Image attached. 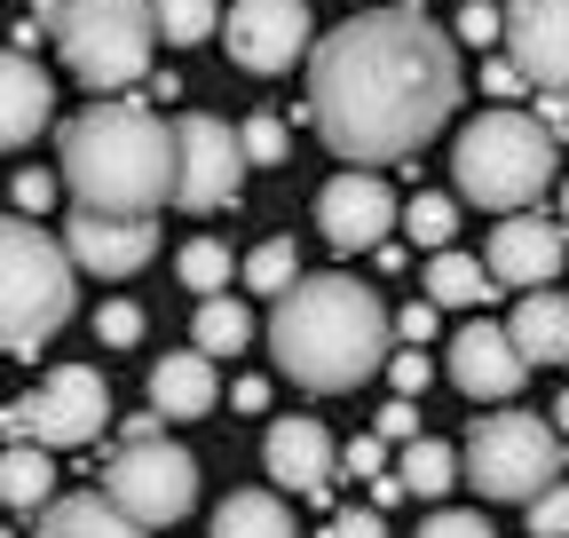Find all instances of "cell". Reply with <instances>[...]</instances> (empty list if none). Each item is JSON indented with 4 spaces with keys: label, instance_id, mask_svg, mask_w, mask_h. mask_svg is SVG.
Segmentation results:
<instances>
[{
    "label": "cell",
    "instance_id": "1",
    "mask_svg": "<svg viewBox=\"0 0 569 538\" xmlns=\"http://www.w3.org/2000/svg\"><path fill=\"white\" fill-rule=\"evenodd\" d=\"M459 48L427 24V9H365L317 32L309 56V119L348 167L411 159L427 134H443L459 111Z\"/></svg>",
    "mask_w": 569,
    "mask_h": 538
},
{
    "label": "cell",
    "instance_id": "2",
    "mask_svg": "<svg viewBox=\"0 0 569 538\" xmlns=\"http://www.w3.org/2000/svg\"><path fill=\"white\" fill-rule=\"evenodd\" d=\"M388 341H396V309L325 269V278H301L293 293H277L269 309V357L277 372L309 388V396H340V388H365L380 365H388Z\"/></svg>",
    "mask_w": 569,
    "mask_h": 538
},
{
    "label": "cell",
    "instance_id": "3",
    "mask_svg": "<svg viewBox=\"0 0 569 538\" xmlns=\"http://www.w3.org/2000/svg\"><path fill=\"white\" fill-rule=\"evenodd\" d=\"M56 159L71 198L111 215H151L159 198H174V175H182V143L142 103H88L80 119H63Z\"/></svg>",
    "mask_w": 569,
    "mask_h": 538
},
{
    "label": "cell",
    "instance_id": "4",
    "mask_svg": "<svg viewBox=\"0 0 569 538\" xmlns=\"http://www.w3.org/2000/svg\"><path fill=\"white\" fill-rule=\"evenodd\" d=\"M553 143L561 134L530 111H482L475 127H459V151H451V182L467 207H490V215H522L530 198H546L553 182Z\"/></svg>",
    "mask_w": 569,
    "mask_h": 538
},
{
    "label": "cell",
    "instance_id": "5",
    "mask_svg": "<svg viewBox=\"0 0 569 538\" xmlns=\"http://www.w3.org/2000/svg\"><path fill=\"white\" fill-rule=\"evenodd\" d=\"M71 269H80L71 246H56L32 215L0 230V341H9V357H32L71 325V293H80Z\"/></svg>",
    "mask_w": 569,
    "mask_h": 538
},
{
    "label": "cell",
    "instance_id": "6",
    "mask_svg": "<svg viewBox=\"0 0 569 538\" xmlns=\"http://www.w3.org/2000/svg\"><path fill=\"white\" fill-rule=\"evenodd\" d=\"M48 32H56L63 63H71V80H88L96 96L134 88L151 72V48L167 40L159 32V0H71Z\"/></svg>",
    "mask_w": 569,
    "mask_h": 538
},
{
    "label": "cell",
    "instance_id": "7",
    "mask_svg": "<svg viewBox=\"0 0 569 538\" xmlns=\"http://www.w3.org/2000/svg\"><path fill=\"white\" fill-rule=\"evenodd\" d=\"M561 459H569V436L546 412H490L467 436V484L482 499L530 507L546 484H561Z\"/></svg>",
    "mask_w": 569,
    "mask_h": 538
},
{
    "label": "cell",
    "instance_id": "8",
    "mask_svg": "<svg viewBox=\"0 0 569 538\" xmlns=\"http://www.w3.org/2000/svg\"><path fill=\"white\" fill-rule=\"evenodd\" d=\"M9 444H48V451H71V444H96L111 428V388L96 365H56L40 396H17L9 404Z\"/></svg>",
    "mask_w": 569,
    "mask_h": 538
},
{
    "label": "cell",
    "instance_id": "9",
    "mask_svg": "<svg viewBox=\"0 0 569 538\" xmlns=\"http://www.w3.org/2000/svg\"><path fill=\"white\" fill-rule=\"evenodd\" d=\"M103 491H111L134 522L167 530V522H182V515L198 507V459H190L182 444H167V436H151V444H119Z\"/></svg>",
    "mask_w": 569,
    "mask_h": 538
},
{
    "label": "cell",
    "instance_id": "10",
    "mask_svg": "<svg viewBox=\"0 0 569 538\" xmlns=\"http://www.w3.org/2000/svg\"><path fill=\"white\" fill-rule=\"evenodd\" d=\"M174 143H182V175H174V207L190 215H213V207H230L238 182H246V127L230 119H213V111H190L174 127Z\"/></svg>",
    "mask_w": 569,
    "mask_h": 538
},
{
    "label": "cell",
    "instance_id": "11",
    "mask_svg": "<svg viewBox=\"0 0 569 538\" xmlns=\"http://www.w3.org/2000/svg\"><path fill=\"white\" fill-rule=\"evenodd\" d=\"M222 48H230V63H246V72H293L301 56H317L309 0H230Z\"/></svg>",
    "mask_w": 569,
    "mask_h": 538
},
{
    "label": "cell",
    "instance_id": "12",
    "mask_svg": "<svg viewBox=\"0 0 569 538\" xmlns=\"http://www.w3.org/2000/svg\"><path fill=\"white\" fill-rule=\"evenodd\" d=\"M451 380H459V396H475V404H507V396L530 380V357H522V341H515V325H490V317L459 325V332H451Z\"/></svg>",
    "mask_w": 569,
    "mask_h": 538
},
{
    "label": "cell",
    "instance_id": "13",
    "mask_svg": "<svg viewBox=\"0 0 569 538\" xmlns=\"http://www.w3.org/2000/svg\"><path fill=\"white\" fill-rule=\"evenodd\" d=\"M396 190L380 182V175H365V167H348V175H332L325 182V198H317V230L340 246V253H365V246H380L388 230H396Z\"/></svg>",
    "mask_w": 569,
    "mask_h": 538
},
{
    "label": "cell",
    "instance_id": "14",
    "mask_svg": "<svg viewBox=\"0 0 569 538\" xmlns=\"http://www.w3.org/2000/svg\"><path fill=\"white\" fill-rule=\"evenodd\" d=\"M63 246H71V261H80V269H96V278H134V269L151 261L159 230H151V215L80 207V215H71V230H63Z\"/></svg>",
    "mask_w": 569,
    "mask_h": 538
},
{
    "label": "cell",
    "instance_id": "15",
    "mask_svg": "<svg viewBox=\"0 0 569 538\" xmlns=\"http://www.w3.org/2000/svg\"><path fill=\"white\" fill-rule=\"evenodd\" d=\"M507 56L530 72V88H569V0H515Z\"/></svg>",
    "mask_w": 569,
    "mask_h": 538
},
{
    "label": "cell",
    "instance_id": "16",
    "mask_svg": "<svg viewBox=\"0 0 569 538\" xmlns=\"http://www.w3.org/2000/svg\"><path fill=\"white\" fill-rule=\"evenodd\" d=\"M561 253H569V230L553 222H538V215H507V222H498L490 230V278L498 286H553L561 278Z\"/></svg>",
    "mask_w": 569,
    "mask_h": 538
},
{
    "label": "cell",
    "instance_id": "17",
    "mask_svg": "<svg viewBox=\"0 0 569 538\" xmlns=\"http://www.w3.org/2000/svg\"><path fill=\"white\" fill-rule=\"evenodd\" d=\"M261 467H269V484L301 491V499H325V491H332L340 451H332V436H325L317 420H277V428H269V444H261Z\"/></svg>",
    "mask_w": 569,
    "mask_h": 538
},
{
    "label": "cell",
    "instance_id": "18",
    "mask_svg": "<svg viewBox=\"0 0 569 538\" xmlns=\"http://www.w3.org/2000/svg\"><path fill=\"white\" fill-rule=\"evenodd\" d=\"M56 119V88L48 72L32 63V48H9V63H0V143H32V134Z\"/></svg>",
    "mask_w": 569,
    "mask_h": 538
},
{
    "label": "cell",
    "instance_id": "19",
    "mask_svg": "<svg viewBox=\"0 0 569 538\" xmlns=\"http://www.w3.org/2000/svg\"><path fill=\"white\" fill-rule=\"evenodd\" d=\"M213 396H222V380H213V357L190 349V357H159L151 365V404L167 420H206Z\"/></svg>",
    "mask_w": 569,
    "mask_h": 538
},
{
    "label": "cell",
    "instance_id": "20",
    "mask_svg": "<svg viewBox=\"0 0 569 538\" xmlns=\"http://www.w3.org/2000/svg\"><path fill=\"white\" fill-rule=\"evenodd\" d=\"M40 538H151V522H134L111 491H71L40 515Z\"/></svg>",
    "mask_w": 569,
    "mask_h": 538
},
{
    "label": "cell",
    "instance_id": "21",
    "mask_svg": "<svg viewBox=\"0 0 569 538\" xmlns=\"http://www.w3.org/2000/svg\"><path fill=\"white\" fill-rule=\"evenodd\" d=\"M530 365H569V293H522V309L507 317Z\"/></svg>",
    "mask_w": 569,
    "mask_h": 538
},
{
    "label": "cell",
    "instance_id": "22",
    "mask_svg": "<svg viewBox=\"0 0 569 538\" xmlns=\"http://www.w3.org/2000/svg\"><path fill=\"white\" fill-rule=\"evenodd\" d=\"M0 499H9V515H48L56 507L48 444H9V459H0Z\"/></svg>",
    "mask_w": 569,
    "mask_h": 538
},
{
    "label": "cell",
    "instance_id": "23",
    "mask_svg": "<svg viewBox=\"0 0 569 538\" xmlns=\"http://www.w3.org/2000/svg\"><path fill=\"white\" fill-rule=\"evenodd\" d=\"M213 538H293V515L277 491H230L213 507Z\"/></svg>",
    "mask_w": 569,
    "mask_h": 538
},
{
    "label": "cell",
    "instance_id": "24",
    "mask_svg": "<svg viewBox=\"0 0 569 538\" xmlns=\"http://www.w3.org/2000/svg\"><path fill=\"white\" fill-rule=\"evenodd\" d=\"M490 261H475V253H436L427 261V301H443V309H475V301H490Z\"/></svg>",
    "mask_w": 569,
    "mask_h": 538
},
{
    "label": "cell",
    "instance_id": "25",
    "mask_svg": "<svg viewBox=\"0 0 569 538\" xmlns=\"http://www.w3.org/2000/svg\"><path fill=\"white\" fill-rule=\"evenodd\" d=\"M459 467H467V451H451V444H436V436H411L396 476L411 484V499H443V491L459 484Z\"/></svg>",
    "mask_w": 569,
    "mask_h": 538
},
{
    "label": "cell",
    "instance_id": "26",
    "mask_svg": "<svg viewBox=\"0 0 569 538\" xmlns=\"http://www.w3.org/2000/svg\"><path fill=\"white\" fill-rule=\"evenodd\" d=\"M253 341V317L230 301V293H206L198 301V325H190V349H206V357H238Z\"/></svg>",
    "mask_w": 569,
    "mask_h": 538
},
{
    "label": "cell",
    "instance_id": "27",
    "mask_svg": "<svg viewBox=\"0 0 569 538\" xmlns=\"http://www.w3.org/2000/svg\"><path fill=\"white\" fill-rule=\"evenodd\" d=\"M246 286L253 293H293L301 286V253H293V238H269V246H253V261H246Z\"/></svg>",
    "mask_w": 569,
    "mask_h": 538
},
{
    "label": "cell",
    "instance_id": "28",
    "mask_svg": "<svg viewBox=\"0 0 569 538\" xmlns=\"http://www.w3.org/2000/svg\"><path fill=\"white\" fill-rule=\"evenodd\" d=\"M403 230H411L427 253H443V246H451V230H459V207H451L443 190H419L411 207H403Z\"/></svg>",
    "mask_w": 569,
    "mask_h": 538
},
{
    "label": "cell",
    "instance_id": "29",
    "mask_svg": "<svg viewBox=\"0 0 569 538\" xmlns=\"http://www.w3.org/2000/svg\"><path fill=\"white\" fill-rule=\"evenodd\" d=\"M159 32H167L174 48L213 40V32H222V0H159Z\"/></svg>",
    "mask_w": 569,
    "mask_h": 538
},
{
    "label": "cell",
    "instance_id": "30",
    "mask_svg": "<svg viewBox=\"0 0 569 538\" xmlns=\"http://www.w3.org/2000/svg\"><path fill=\"white\" fill-rule=\"evenodd\" d=\"M174 269H182V286H190V293H222V286H230V246H213V238H190Z\"/></svg>",
    "mask_w": 569,
    "mask_h": 538
},
{
    "label": "cell",
    "instance_id": "31",
    "mask_svg": "<svg viewBox=\"0 0 569 538\" xmlns=\"http://www.w3.org/2000/svg\"><path fill=\"white\" fill-rule=\"evenodd\" d=\"M284 151H293L284 119H277V111H253V119H246V159H253V167H284Z\"/></svg>",
    "mask_w": 569,
    "mask_h": 538
},
{
    "label": "cell",
    "instance_id": "32",
    "mask_svg": "<svg viewBox=\"0 0 569 538\" xmlns=\"http://www.w3.org/2000/svg\"><path fill=\"white\" fill-rule=\"evenodd\" d=\"M96 341L134 349V341H142V309H134V301H103V309H96Z\"/></svg>",
    "mask_w": 569,
    "mask_h": 538
},
{
    "label": "cell",
    "instance_id": "33",
    "mask_svg": "<svg viewBox=\"0 0 569 538\" xmlns=\"http://www.w3.org/2000/svg\"><path fill=\"white\" fill-rule=\"evenodd\" d=\"M530 530H538V538H569V484H546V491L530 499Z\"/></svg>",
    "mask_w": 569,
    "mask_h": 538
},
{
    "label": "cell",
    "instance_id": "34",
    "mask_svg": "<svg viewBox=\"0 0 569 538\" xmlns=\"http://www.w3.org/2000/svg\"><path fill=\"white\" fill-rule=\"evenodd\" d=\"M459 40H475V48L507 40V9H490V0H467V9H459Z\"/></svg>",
    "mask_w": 569,
    "mask_h": 538
},
{
    "label": "cell",
    "instance_id": "35",
    "mask_svg": "<svg viewBox=\"0 0 569 538\" xmlns=\"http://www.w3.org/2000/svg\"><path fill=\"white\" fill-rule=\"evenodd\" d=\"M325 538H388V507H340Z\"/></svg>",
    "mask_w": 569,
    "mask_h": 538
},
{
    "label": "cell",
    "instance_id": "36",
    "mask_svg": "<svg viewBox=\"0 0 569 538\" xmlns=\"http://www.w3.org/2000/svg\"><path fill=\"white\" fill-rule=\"evenodd\" d=\"M419 538H498L482 515H467V507H443V515H427L419 522Z\"/></svg>",
    "mask_w": 569,
    "mask_h": 538
},
{
    "label": "cell",
    "instance_id": "37",
    "mask_svg": "<svg viewBox=\"0 0 569 538\" xmlns=\"http://www.w3.org/2000/svg\"><path fill=\"white\" fill-rule=\"evenodd\" d=\"M340 467H348V476H388V436H356L340 451Z\"/></svg>",
    "mask_w": 569,
    "mask_h": 538
},
{
    "label": "cell",
    "instance_id": "38",
    "mask_svg": "<svg viewBox=\"0 0 569 538\" xmlns=\"http://www.w3.org/2000/svg\"><path fill=\"white\" fill-rule=\"evenodd\" d=\"M436 309H443V301H403V309H396V332L427 349V341H436Z\"/></svg>",
    "mask_w": 569,
    "mask_h": 538
},
{
    "label": "cell",
    "instance_id": "39",
    "mask_svg": "<svg viewBox=\"0 0 569 538\" xmlns=\"http://www.w3.org/2000/svg\"><path fill=\"white\" fill-rule=\"evenodd\" d=\"M388 380H396V396H419L427 380H436V365H427L419 341H411V357H388Z\"/></svg>",
    "mask_w": 569,
    "mask_h": 538
},
{
    "label": "cell",
    "instance_id": "40",
    "mask_svg": "<svg viewBox=\"0 0 569 538\" xmlns=\"http://www.w3.org/2000/svg\"><path fill=\"white\" fill-rule=\"evenodd\" d=\"M48 198H56V175L24 167V175H17V215H48Z\"/></svg>",
    "mask_w": 569,
    "mask_h": 538
},
{
    "label": "cell",
    "instance_id": "41",
    "mask_svg": "<svg viewBox=\"0 0 569 538\" xmlns=\"http://www.w3.org/2000/svg\"><path fill=\"white\" fill-rule=\"evenodd\" d=\"M380 436H388V444H411V436H419V412H411V396H396L388 412H380Z\"/></svg>",
    "mask_w": 569,
    "mask_h": 538
},
{
    "label": "cell",
    "instance_id": "42",
    "mask_svg": "<svg viewBox=\"0 0 569 538\" xmlns=\"http://www.w3.org/2000/svg\"><path fill=\"white\" fill-rule=\"evenodd\" d=\"M522 80H530V72H522L515 56H498V63H482V88H490V96H515Z\"/></svg>",
    "mask_w": 569,
    "mask_h": 538
},
{
    "label": "cell",
    "instance_id": "43",
    "mask_svg": "<svg viewBox=\"0 0 569 538\" xmlns=\"http://www.w3.org/2000/svg\"><path fill=\"white\" fill-rule=\"evenodd\" d=\"M569 88H538V119L553 127V134H569V103H561Z\"/></svg>",
    "mask_w": 569,
    "mask_h": 538
},
{
    "label": "cell",
    "instance_id": "44",
    "mask_svg": "<svg viewBox=\"0 0 569 538\" xmlns=\"http://www.w3.org/2000/svg\"><path fill=\"white\" fill-rule=\"evenodd\" d=\"M159 420H167L159 404H151V412H142V420H119V444H151V436H159Z\"/></svg>",
    "mask_w": 569,
    "mask_h": 538
},
{
    "label": "cell",
    "instance_id": "45",
    "mask_svg": "<svg viewBox=\"0 0 569 538\" xmlns=\"http://www.w3.org/2000/svg\"><path fill=\"white\" fill-rule=\"evenodd\" d=\"M63 9H71V0H32V24H56Z\"/></svg>",
    "mask_w": 569,
    "mask_h": 538
},
{
    "label": "cell",
    "instance_id": "46",
    "mask_svg": "<svg viewBox=\"0 0 569 538\" xmlns=\"http://www.w3.org/2000/svg\"><path fill=\"white\" fill-rule=\"evenodd\" d=\"M553 428H561V436H569V388H561V396H553Z\"/></svg>",
    "mask_w": 569,
    "mask_h": 538
},
{
    "label": "cell",
    "instance_id": "47",
    "mask_svg": "<svg viewBox=\"0 0 569 538\" xmlns=\"http://www.w3.org/2000/svg\"><path fill=\"white\" fill-rule=\"evenodd\" d=\"M561 230H569V182H561Z\"/></svg>",
    "mask_w": 569,
    "mask_h": 538
},
{
    "label": "cell",
    "instance_id": "48",
    "mask_svg": "<svg viewBox=\"0 0 569 538\" xmlns=\"http://www.w3.org/2000/svg\"><path fill=\"white\" fill-rule=\"evenodd\" d=\"M530 538H538V530H530Z\"/></svg>",
    "mask_w": 569,
    "mask_h": 538
}]
</instances>
